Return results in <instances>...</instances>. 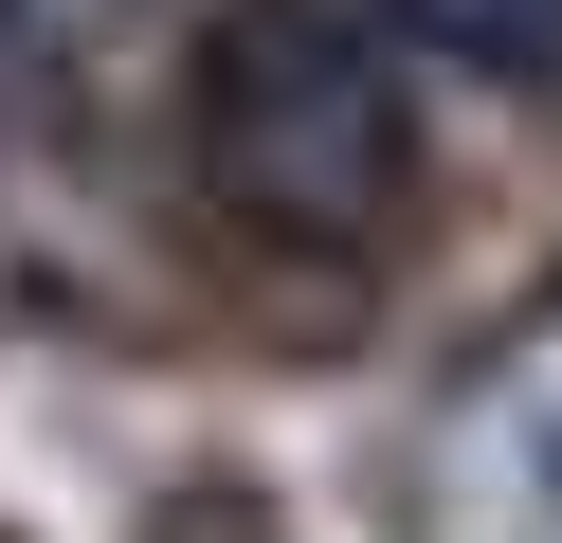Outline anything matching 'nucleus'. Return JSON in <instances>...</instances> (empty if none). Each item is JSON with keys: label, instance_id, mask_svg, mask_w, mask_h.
I'll list each match as a JSON object with an SVG mask.
<instances>
[{"label": "nucleus", "instance_id": "nucleus-1", "mask_svg": "<svg viewBox=\"0 0 562 543\" xmlns=\"http://www.w3.org/2000/svg\"><path fill=\"white\" fill-rule=\"evenodd\" d=\"M182 145L218 181V217H255L272 253H363L417 200L400 36L363 0H218L200 72H182Z\"/></svg>", "mask_w": 562, "mask_h": 543}, {"label": "nucleus", "instance_id": "nucleus-2", "mask_svg": "<svg viewBox=\"0 0 562 543\" xmlns=\"http://www.w3.org/2000/svg\"><path fill=\"white\" fill-rule=\"evenodd\" d=\"M417 525L436 543H562V290L436 398V434H417Z\"/></svg>", "mask_w": 562, "mask_h": 543}, {"label": "nucleus", "instance_id": "nucleus-3", "mask_svg": "<svg viewBox=\"0 0 562 543\" xmlns=\"http://www.w3.org/2000/svg\"><path fill=\"white\" fill-rule=\"evenodd\" d=\"M381 36H417V55L453 72H508V91H562V0H363Z\"/></svg>", "mask_w": 562, "mask_h": 543}]
</instances>
